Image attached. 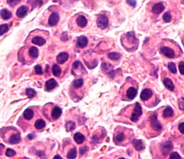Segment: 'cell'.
I'll list each match as a JSON object with an SVG mask.
<instances>
[{
    "label": "cell",
    "mask_w": 184,
    "mask_h": 159,
    "mask_svg": "<svg viewBox=\"0 0 184 159\" xmlns=\"http://www.w3.org/2000/svg\"><path fill=\"white\" fill-rule=\"evenodd\" d=\"M83 83H84V82H83V80L82 78L76 79L73 81V87L75 89H78L79 88L82 87Z\"/></svg>",
    "instance_id": "31"
},
{
    "label": "cell",
    "mask_w": 184,
    "mask_h": 159,
    "mask_svg": "<svg viewBox=\"0 0 184 159\" xmlns=\"http://www.w3.org/2000/svg\"><path fill=\"white\" fill-rule=\"evenodd\" d=\"M160 51L161 53L163 54V55H164L166 58L172 59L175 57V51L170 47H161Z\"/></svg>",
    "instance_id": "5"
},
{
    "label": "cell",
    "mask_w": 184,
    "mask_h": 159,
    "mask_svg": "<svg viewBox=\"0 0 184 159\" xmlns=\"http://www.w3.org/2000/svg\"><path fill=\"white\" fill-rule=\"evenodd\" d=\"M34 68H35V71L37 74H38V75H42L43 74L42 67L41 65L37 64L35 67Z\"/></svg>",
    "instance_id": "41"
},
{
    "label": "cell",
    "mask_w": 184,
    "mask_h": 159,
    "mask_svg": "<svg viewBox=\"0 0 184 159\" xmlns=\"http://www.w3.org/2000/svg\"><path fill=\"white\" fill-rule=\"evenodd\" d=\"M88 150H89V148L87 146H84L83 147H81L79 148V153H80V154L82 155L84 154Z\"/></svg>",
    "instance_id": "43"
},
{
    "label": "cell",
    "mask_w": 184,
    "mask_h": 159,
    "mask_svg": "<svg viewBox=\"0 0 184 159\" xmlns=\"http://www.w3.org/2000/svg\"><path fill=\"white\" fill-rule=\"evenodd\" d=\"M65 128L67 131H71L76 128V123L72 121H69L65 123Z\"/></svg>",
    "instance_id": "27"
},
{
    "label": "cell",
    "mask_w": 184,
    "mask_h": 159,
    "mask_svg": "<svg viewBox=\"0 0 184 159\" xmlns=\"http://www.w3.org/2000/svg\"><path fill=\"white\" fill-rule=\"evenodd\" d=\"M167 67L171 73H172L173 74H175L177 72V68H176V66H175V63L172 62H170L169 63L167 64Z\"/></svg>",
    "instance_id": "33"
},
{
    "label": "cell",
    "mask_w": 184,
    "mask_h": 159,
    "mask_svg": "<svg viewBox=\"0 0 184 159\" xmlns=\"http://www.w3.org/2000/svg\"><path fill=\"white\" fill-rule=\"evenodd\" d=\"M121 56V54L117 52H112L108 54V58L111 60H118Z\"/></svg>",
    "instance_id": "29"
},
{
    "label": "cell",
    "mask_w": 184,
    "mask_h": 159,
    "mask_svg": "<svg viewBox=\"0 0 184 159\" xmlns=\"http://www.w3.org/2000/svg\"><path fill=\"white\" fill-rule=\"evenodd\" d=\"M178 129L180 131V132L182 134H184V123L181 122L180 123L179 125H178Z\"/></svg>",
    "instance_id": "45"
},
{
    "label": "cell",
    "mask_w": 184,
    "mask_h": 159,
    "mask_svg": "<svg viewBox=\"0 0 184 159\" xmlns=\"http://www.w3.org/2000/svg\"><path fill=\"white\" fill-rule=\"evenodd\" d=\"M109 25V19L105 15H99L97 19V27L101 29H106Z\"/></svg>",
    "instance_id": "2"
},
{
    "label": "cell",
    "mask_w": 184,
    "mask_h": 159,
    "mask_svg": "<svg viewBox=\"0 0 184 159\" xmlns=\"http://www.w3.org/2000/svg\"><path fill=\"white\" fill-rule=\"evenodd\" d=\"M101 68L102 70L104 72H105L108 75H111L113 72V70H112L113 67L112 66L111 64H108L107 63H102L101 64Z\"/></svg>",
    "instance_id": "20"
},
{
    "label": "cell",
    "mask_w": 184,
    "mask_h": 159,
    "mask_svg": "<svg viewBox=\"0 0 184 159\" xmlns=\"http://www.w3.org/2000/svg\"><path fill=\"white\" fill-rule=\"evenodd\" d=\"M160 148L163 155L164 156H166L173 150V146L170 141H166L160 145Z\"/></svg>",
    "instance_id": "3"
},
{
    "label": "cell",
    "mask_w": 184,
    "mask_h": 159,
    "mask_svg": "<svg viewBox=\"0 0 184 159\" xmlns=\"http://www.w3.org/2000/svg\"><path fill=\"white\" fill-rule=\"evenodd\" d=\"M170 159H181V158L179 154L177 152H173L170 154Z\"/></svg>",
    "instance_id": "38"
},
{
    "label": "cell",
    "mask_w": 184,
    "mask_h": 159,
    "mask_svg": "<svg viewBox=\"0 0 184 159\" xmlns=\"http://www.w3.org/2000/svg\"><path fill=\"white\" fill-rule=\"evenodd\" d=\"M132 144L135 150L138 152L143 150L145 148V146H144L143 141L141 139H133L132 141Z\"/></svg>",
    "instance_id": "7"
},
{
    "label": "cell",
    "mask_w": 184,
    "mask_h": 159,
    "mask_svg": "<svg viewBox=\"0 0 184 159\" xmlns=\"http://www.w3.org/2000/svg\"><path fill=\"white\" fill-rule=\"evenodd\" d=\"M178 107L180 110L183 111L184 110V97H181L178 100Z\"/></svg>",
    "instance_id": "39"
},
{
    "label": "cell",
    "mask_w": 184,
    "mask_h": 159,
    "mask_svg": "<svg viewBox=\"0 0 184 159\" xmlns=\"http://www.w3.org/2000/svg\"><path fill=\"white\" fill-rule=\"evenodd\" d=\"M35 127L36 128V129H38V130H40L44 128L45 125H46V123L45 122L42 120V119H39L36 121L35 123Z\"/></svg>",
    "instance_id": "28"
},
{
    "label": "cell",
    "mask_w": 184,
    "mask_h": 159,
    "mask_svg": "<svg viewBox=\"0 0 184 159\" xmlns=\"http://www.w3.org/2000/svg\"><path fill=\"white\" fill-rule=\"evenodd\" d=\"M9 30V26L8 24H3L0 25V35H2L3 34L7 33Z\"/></svg>",
    "instance_id": "34"
},
{
    "label": "cell",
    "mask_w": 184,
    "mask_h": 159,
    "mask_svg": "<svg viewBox=\"0 0 184 159\" xmlns=\"http://www.w3.org/2000/svg\"><path fill=\"white\" fill-rule=\"evenodd\" d=\"M153 91L150 88H145L143 89L140 94V98L143 101L149 100L153 95Z\"/></svg>",
    "instance_id": "6"
},
{
    "label": "cell",
    "mask_w": 184,
    "mask_h": 159,
    "mask_svg": "<svg viewBox=\"0 0 184 159\" xmlns=\"http://www.w3.org/2000/svg\"><path fill=\"white\" fill-rule=\"evenodd\" d=\"M142 114H143V111H142L141 106L138 102H137L135 103L134 108L132 111L130 120L133 122H137L139 120V117L142 115Z\"/></svg>",
    "instance_id": "1"
},
{
    "label": "cell",
    "mask_w": 184,
    "mask_h": 159,
    "mask_svg": "<svg viewBox=\"0 0 184 159\" xmlns=\"http://www.w3.org/2000/svg\"><path fill=\"white\" fill-rule=\"evenodd\" d=\"M173 114L174 111L172 107H171L170 106H167L163 111V117L164 119H168L169 117H172L173 116Z\"/></svg>",
    "instance_id": "18"
},
{
    "label": "cell",
    "mask_w": 184,
    "mask_h": 159,
    "mask_svg": "<svg viewBox=\"0 0 184 159\" xmlns=\"http://www.w3.org/2000/svg\"><path fill=\"white\" fill-rule=\"evenodd\" d=\"M150 120L151 127L154 130L157 131H160L163 129V127L158 120L157 114L155 113L151 116Z\"/></svg>",
    "instance_id": "4"
},
{
    "label": "cell",
    "mask_w": 184,
    "mask_h": 159,
    "mask_svg": "<svg viewBox=\"0 0 184 159\" xmlns=\"http://www.w3.org/2000/svg\"><path fill=\"white\" fill-rule=\"evenodd\" d=\"M67 158L69 159H75L77 156V150L76 147H74L70 150L67 154Z\"/></svg>",
    "instance_id": "30"
},
{
    "label": "cell",
    "mask_w": 184,
    "mask_h": 159,
    "mask_svg": "<svg viewBox=\"0 0 184 159\" xmlns=\"http://www.w3.org/2000/svg\"><path fill=\"white\" fill-rule=\"evenodd\" d=\"M178 68H179V70L181 75H183L184 74V61H181L179 63V66H178Z\"/></svg>",
    "instance_id": "42"
},
{
    "label": "cell",
    "mask_w": 184,
    "mask_h": 159,
    "mask_svg": "<svg viewBox=\"0 0 184 159\" xmlns=\"http://www.w3.org/2000/svg\"><path fill=\"white\" fill-rule=\"evenodd\" d=\"M69 55L67 52H61L58 54L56 58V61L59 64H62L68 61Z\"/></svg>",
    "instance_id": "9"
},
{
    "label": "cell",
    "mask_w": 184,
    "mask_h": 159,
    "mask_svg": "<svg viewBox=\"0 0 184 159\" xmlns=\"http://www.w3.org/2000/svg\"><path fill=\"white\" fill-rule=\"evenodd\" d=\"M20 141H21L20 135L18 133H17V134H14L10 136L9 139V142L10 144L15 145L19 143Z\"/></svg>",
    "instance_id": "23"
},
{
    "label": "cell",
    "mask_w": 184,
    "mask_h": 159,
    "mask_svg": "<svg viewBox=\"0 0 184 159\" xmlns=\"http://www.w3.org/2000/svg\"><path fill=\"white\" fill-rule=\"evenodd\" d=\"M29 54L30 56L33 58H36L39 56V49L36 47H31L29 50Z\"/></svg>",
    "instance_id": "25"
},
{
    "label": "cell",
    "mask_w": 184,
    "mask_h": 159,
    "mask_svg": "<svg viewBox=\"0 0 184 159\" xmlns=\"http://www.w3.org/2000/svg\"><path fill=\"white\" fill-rule=\"evenodd\" d=\"M163 19L164 21L166 23H169L172 19V16L169 12H166L165 14L163 15Z\"/></svg>",
    "instance_id": "35"
},
{
    "label": "cell",
    "mask_w": 184,
    "mask_h": 159,
    "mask_svg": "<svg viewBox=\"0 0 184 159\" xmlns=\"http://www.w3.org/2000/svg\"><path fill=\"white\" fill-rule=\"evenodd\" d=\"M52 72L55 76L59 77L62 73V70L58 65L56 64H54L52 67Z\"/></svg>",
    "instance_id": "26"
},
{
    "label": "cell",
    "mask_w": 184,
    "mask_h": 159,
    "mask_svg": "<svg viewBox=\"0 0 184 159\" xmlns=\"http://www.w3.org/2000/svg\"><path fill=\"white\" fill-rule=\"evenodd\" d=\"M163 85H164L165 88H167L168 90H169L171 92H173L175 89V85L172 80L170 79L169 77H165L163 80Z\"/></svg>",
    "instance_id": "12"
},
{
    "label": "cell",
    "mask_w": 184,
    "mask_h": 159,
    "mask_svg": "<svg viewBox=\"0 0 184 159\" xmlns=\"http://www.w3.org/2000/svg\"><path fill=\"white\" fill-rule=\"evenodd\" d=\"M26 95L29 99H31L36 96V92L33 89L29 88L26 89Z\"/></svg>",
    "instance_id": "32"
},
{
    "label": "cell",
    "mask_w": 184,
    "mask_h": 159,
    "mask_svg": "<svg viewBox=\"0 0 184 159\" xmlns=\"http://www.w3.org/2000/svg\"><path fill=\"white\" fill-rule=\"evenodd\" d=\"M127 3L133 8L136 7L137 5L136 0H127Z\"/></svg>",
    "instance_id": "44"
},
{
    "label": "cell",
    "mask_w": 184,
    "mask_h": 159,
    "mask_svg": "<svg viewBox=\"0 0 184 159\" xmlns=\"http://www.w3.org/2000/svg\"><path fill=\"white\" fill-rule=\"evenodd\" d=\"M53 159H62V157H61V156H60L59 155H56V156H54V158H53Z\"/></svg>",
    "instance_id": "47"
},
{
    "label": "cell",
    "mask_w": 184,
    "mask_h": 159,
    "mask_svg": "<svg viewBox=\"0 0 184 159\" xmlns=\"http://www.w3.org/2000/svg\"><path fill=\"white\" fill-rule=\"evenodd\" d=\"M57 86V82L54 78H50L47 81L45 84L46 90L48 91H51Z\"/></svg>",
    "instance_id": "14"
},
{
    "label": "cell",
    "mask_w": 184,
    "mask_h": 159,
    "mask_svg": "<svg viewBox=\"0 0 184 159\" xmlns=\"http://www.w3.org/2000/svg\"><path fill=\"white\" fill-rule=\"evenodd\" d=\"M59 21V16L58 13L53 12L50 15L48 19V24L50 26H55L58 23Z\"/></svg>",
    "instance_id": "8"
},
{
    "label": "cell",
    "mask_w": 184,
    "mask_h": 159,
    "mask_svg": "<svg viewBox=\"0 0 184 159\" xmlns=\"http://www.w3.org/2000/svg\"><path fill=\"white\" fill-rule=\"evenodd\" d=\"M62 114V109L58 106H55L51 111V117L53 120H57L61 117Z\"/></svg>",
    "instance_id": "10"
},
{
    "label": "cell",
    "mask_w": 184,
    "mask_h": 159,
    "mask_svg": "<svg viewBox=\"0 0 184 159\" xmlns=\"http://www.w3.org/2000/svg\"><path fill=\"white\" fill-rule=\"evenodd\" d=\"M23 116L24 119L26 120H31L34 116V111L30 108H27L23 112Z\"/></svg>",
    "instance_id": "22"
},
{
    "label": "cell",
    "mask_w": 184,
    "mask_h": 159,
    "mask_svg": "<svg viewBox=\"0 0 184 159\" xmlns=\"http://www.w3.org/2000/svg\"><path fill=\"white\" fill-rule=\"evenodd\" d=\"M117 142H121L123 140H124L125 139V135L124 133H121L119 134H118V135H117L115 138Z\"/></svg>",
    "instance_id": "40"
},
{
    "label": "cell",
    "mask_w": 184,
    "mask_h": 159,
    "mask_svg": "<svg viewBox=\"0 0 184 159\" xmlns=\"http://www.w3.org/2000/svg\"><path fill=\"white\" fill-rule=\"evenodd\" d=\"M76 22L79 27L81 28H84L87 25V19L84 16L80 15L78 17L77 19H76Z\"/></svg>",
    "instance_id": "19"
},
{
    "label": "cell",
    "mask_w": 184,
    "mask_h": 159,
    "mask_svg": "<svg viewBox=\"0 0 184 159\" xmlns=\"http://www.w3.org/2000/svg\"><path fill=\"white\" fill-rule=\"evenodd\" d=\"M21 0H7V2L11 7H15L18 5Z\"/></svg>",
    "instance_id": "37"
},
{
    "label": "cell",
    "mask_w": 184,
    "mask_h": 159,
    "mask_svg": "<svg viewBox=\"0 0 184 159\" xmlns=\"http://www.w3.org/2000/svg\"><path fill=\"white\" fill-rule=\"evenodd\" d=\"M126 95L129 99L133 100L137 95V90L134 87H130L126 91Z\"/></svg>",
    "instance_id": "16"
},
{
    "label": "cell",
    "mask_w": 184,
    "mask_h": 159,
    "mask_svg": "<svg viewBox=\"0 0 184 159\" xmlns=\"http://www.w3.org/2000/svg\"><path fill=\"white\" fill-rule=\"evenodd\" d=\"M16 153L14 150L11 148H8L5 151V155L8 157H13L16 155Z\"/></svg>",
    "instance_id": "36"
},
{
    "label": "cell",
    "mask_w": 184,
    "mask_h": 159,
    "mask_svg": "<svg viewBox=\"0 0 184 159\" xmlns=\"http://www.w3.org/2000/svg\"><path fill=\"white\" fill-rule=\"evenodd\" d=\"M88 44V39L85 36H81L77 38V44L78 47L81 48H84Z\"/></svg>",
    "instance_id": "13"
},
{
    "label": "cell",
    "mask_w": 184,
    "mask_h": 159,
    "mask_svg": "<svg viewBox=\"0 0 184 159\" xmlns=\"http://www.w3.org/2000/svg\"><path fill=\"white\" fill-rule=\"evenodd\" d=\"M34 137H35V135H33V134H29V135L28 136V138H29L30 140H32V139L34 138Z\"/></svg>",
    "instance_id": "46"
},
{
    "label": "cell",
    "mask_w": 184,
    "mask_h": 159,
    "mask_svg": "<svg viewBox=\"0 0 184 159\" xmlns=\"http://www.w3.org/2000/svg\"><path fill=\"white\" fill-rule=\"evenodd\" d=\"M73 140L78 145H81L82 144L85 140V137L81 133L77 132L73 135Z\"/></svg>",
    "instance_id": "17"
},
{
    "label": "cell",
    "mask_w": 184,
    "mask_h": 159,
    "mask_svg": "<svg viewBox=\"0 0 184 159\" xmlns=\"http://www.w3.org/2000/svg\"><path fill=\"white\" fill-rule=\"evenodd\" d=\"M28 8L25 5L21 6L16 11V15L19 18H23L24 17L28 12Z\"/></svg>",
    "instance_id": "11"
},
{
    "label": "cell",
    "mask_w": 184,
    "mask_h": 159,
    "mask_svg": "<svg viewBox=\"0 0 184 159\" xmlns=\"http://www.w3.org/2000/svg\"><path fill=\"white\" fill-rule=\"evenodd\" d=\"M0 15L2 17V19H3L5 20H7V19H9L11 17L12 14H11V12L9 11V10H8L6 9H3L0 11Z\"/></svg>",
    "instance_id": "24"
},
{
    "label": "cell",
    "mask_w": 184,
    "mask_h": 159,
    "mask_svg": "<svg viewBox=\"0 0 184 159\" xmlns=\"http://www.w3.org/2000/svg\"><path fill=\"white\" fill-rule=\"evenodd\" d=\"M31 42L39 46H42L46 43V40L41 36H36L32 39Z\"/></svg>",
    "instance_id": "21"
},
{
    "label": "cell",
    "mask_w": 184,
    "mask_h": 159,
    "mask_svg": "<svg viewBox=\"0 0 184 159\" xmlns=\"http://www.w3.org/2000/svg\"><path fill=\"white\" fill-rule=\"evenodd\" d=\"M164 9H165V7L163 5V3L161 2H159L154 5V6L152 8V11L155 14H159L161 13H162Z\"/></svg>",
    "instance_id": "15"
}]
</instances>
